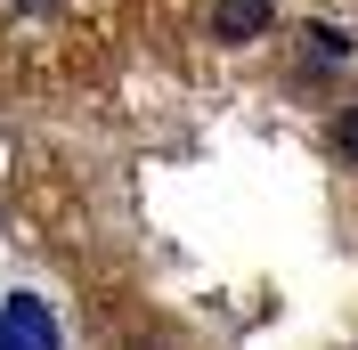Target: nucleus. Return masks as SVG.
Segmentation results:
<instances>
[{"label":"nucleus","instance_id":"obj_1","mask_svg":"<svg viewBox=\"0 0 358 350\" xmlns=\"http://www.w3.org/2000/svg\"><path fill=\"white\" fill-rule=\"evenodd\" d=\"M268 17H277L268 0H220V8H212V33H220V41H252V33H268Z\"/></svg>","mask_w":358,"mask_h":350},{"label":"nucleus","instance_id":"obj_2","mask_svg":"<svg viewBox=\"0 0 358 350\" xmlns=\"http://www.w3.org/2000/svg\"><path fill=\"white\" fill-rule=\"evenodd\" d=\"M8 326L24 334V350H57V318H49L33 293H17V302H8Z\"/></svg>","mask_w":358,"mask_h":350},{"label":"nucleus","instance_id":"obj_3","mask_svg":"<svg viewBox=\"0 0 358 350\" xmlns=\"http://www.w3.org/2000/svg\"><path fill=\"white\" fill-rule=\"evenodd\" d=\"M334 155H342V163H358V106H342V122H334Z\"/></svg>","mask_w":358,"mask_h":350},{"label":"nucleus","instance_id":"obj_4","mask_svg":"<svg viewBox=\"0 0 358 350\" xmlns=\"http://www.w3.org/2000/svg\"><path fill=\"white\" fill-rule=\"evenodd\" d=\"M310 49H317V57H350V41H342L334 24H317V33H310Z\"/></svg>","mask_w":358,"mask_h":350},{"label":"nucleus","instance_id":"obj_5","mask_svg":"<svg viewBox=\"0 0 358 350\" xmlns=\"http://www.w3.org/2000/svg\"><path fill=\"white\" fill-rule=\"evenodd\" d=\"M0 350H24V334L8 326V309H0Z\"/></svg>","mask_w":358,"mask_h":350}]
</instances>
